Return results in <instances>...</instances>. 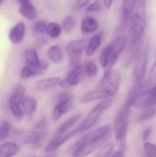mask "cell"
<instances>
[{
	"label": "cell",
	"mask_w": 156,
	"mask_h": 157,
	"mask_svg": "<svg viewBox=\"0 0 156 157\" xmlns=\"http://www.w3.org/2000/svg\"><path fill=\"white\" fill-rule=\"evenodd\" d=\"M75 18L73 15H67L66 17H63V19L62 20V24H61V27L63 29V30H64L65 32H71L74 26H75Z\"/></svg>",
	"instance_id": "83f0119b"
},
{
	"label": "cell",
	"mask_w": 156,
	"mask_h": 157,
	"mask_svg": "<svg viewBox=\"0 0 156 157\" xmlns=\"http://www.w3.org/2000/svg\"><path fill=\"white\" fill-rule=\"evenodd\" d=\"M104 9V4L102 0H94L93 2L89 3L86 7V11L89 13L94 12H100Z\"/></svg>",
	"instance_id": "4dcf8cb0"
},
{
	"label": "cell",
	"mask_w": 156,
	"mask_h": 157,
	"mask_svg": "<svg viewBox=\"0 0 156 157\" xmlns=\"http://www.w3.org/2000/svg\"><path fill=\"white\" fill-rule=\"evenodd\" d=\"M130 108L123 106L116 114L114 119V134L119 142H123L126 139L129 127Z\"/></svg>",
	"instance_id": "8992f818"
},
{
	"label": "cell",
	"mask_w": 156,
	"mask_h": 157,
	"mask_svg": "<svg viewBox=\"0 0 156 157\" xmlns=\"http://www.w3.org/2000/svg\"><path fill=\"white\" fill-rule=\"evenodd\" d=\"M26 35V25L23 21L17 22L15 24L8 32V40L9 41L14 44L17 45L22 42Z\"/></svg>",
	"instance_id": "9a60e30c"
},
{
	"label": "cell",
	"mask_w": 156,
	"mask_h": 157,
	"mask_svg": "<svg viewBox=\"0 0 156 157\" xmlns=\"http://www.w3.org/2000/svg\"><path fill=\"white\" fill-rule=\"evenodd\" d=\"M47 56L52 63H59L64 60V51L59 45H51L47 50Z\"/></svg>",
	"instance_id": "603a6c76"
},
{
	"label": "cell",
	"mask_w": 156,
	"mask_h": 157,
	"mask_svg": "<svg viewBox=\"0 0 156 157\" xmlns=\"http://www.w3.org/2000/svg\"><path fill=\"white\" fill-rule=\"evenodd\" d=\"M127 45V35L124 31V27L121 26L115 30L112 40L101 51L99 54V63L101 67L105 70L111 69L117 63L120 54L126 49Z\"/></svg>",
	"instance_id": "6da1fadb"
},
{
	"label": "cell",
	"mask_w": 156,
	"mask_h": 157,
	"mask_svg": "<svg viewBox=\"0 0 156 157\" xmlns=\"http://www.w3.org/2000/svg\"><path fill=\"white\" fill-rule=\"evenodd\" d=\"M80 29L84 34H92L98 29V22L92 17H86L81 23Z\"/></svg>",
	"instance_id": "cb8c5ba5"
},
{
	"label": "cell",
	"mask_w": 156,
	"mask_h": 157,
	"mask_svg": "<svg viewBox=\"0 0 156 157\" xmlns=\"http://www.w3.org/2000/svg\"><path fill=\"white\" fill-rule=\"evenodd\" d=\"M44 157H58V155H57V154L52 153V154H50L49 155H47V156H44Z\"/></svg>",
	"instance_id": "ee69618b"
},
{
	"label": "cell",
	"mask_w": 156,
	"mask_h": 157,
	"mask_svg": "<svg viewBox=\"0 0 156 157\" xmlns=\"http://www.w3.org/2000/svg\"><path fill=\"white\" fill-rule=\"evenodd\" d=\"M62 31H63V29L59 23L50 22L49 24H47L45 33L47 34V36H49L51 39H57L61 36Z\"/></svg>",
	"instance_id": "4316f807"
},
{
	"label": "cell",
	"mask_w": 156,
	"mask_h": 157,
	"mask_svg": "<svg viewBox=\"0 0 156 157\" xmlns=\"http://www.w3.org/2000/svg\"><path fill=\"white\" fill-rule=\"evenodd\" d=\"M121 84L120 74L113 68L106 70L100 79L97 88L108 92L112 98L119 92Z\"/></svg>",
	"instance_id": "3957f363"
},
{
	"label": "cell",
	"mask_w": 156,
	"mask_h": 157,
	"mask_svg": "<svg viewBox=\"0 0 156 157\" xmlns=\"http://www.w3.org/2000/svg\"><path fill=\"white\" fill-rule=\"evenodd\" d=\"M62 78L59 76H52L48 78H43L40 80H38L35 83V88L39 91H48L51 89L55 88L60 85Z\"/></svg>",
	"instance_id": "ac0fdd59"
},
{
	"label": "cell",
	"mask_w": 156,
	"mask_h": 157,
	"mask_svg": "<svg viewBox=\"0 0 156 157\" xmlns=\"http://www.w3.org/2000/svg\"><path fill=\"white\" fill-rule=\"evenodd\" d=\"M49 68V64L47 62L41 61V64L38 67H34V66H30V65H25L21 68L20 73H19V76L21 79H29V78H32L35 77L37 75H42L44 72H46Z\"/></svg>",
	"instance_id": "5bb4252c"
},
{
	"label": "cell",
	"mask_w": 156,
	"mask_h": 157,
	"mask_svg": "<svg viewBox=\"0 0 156 157\" xmlns=\"http://www.w3.org/2000/svg\"><path fill=\"white\" fill-rule=\"evenodd\" d=\"M91 0H74L73 2V8L74 10H80L83 8H86L87 5L90 3Z\"/></svg>",
	"instance_id": "e575fe53"
},
{
	"label": "cell",
	"mask_w": 156,
	"mask_h": 157,
	"mask_svg": "<svg viewBox=\"0 0 156 157\" xmlns=\"http://www.w3.org/2000/svg\"><path fill=\"white\" fill-rule=\"evenodd\" d=\"M47 28V22L44 20H37L33 24V31L37 35H41L45 33Z\"/></svg>",
	"instance_id": "d6a6232c"
},
{
	"label": "cell",
	"mask_w": 156,
	"mask_h": 157,
	"mask_svg": "<svg viewBox=\"0 0 156 157\" xmlns=\"http://www.w3.org/2000/svg\"><path fill=\"white\" fill-rule=\"evenodd\" d=\"M11 129V124L8 121H4L0 123V142L6 140L9 136Z\"/></svg>",
	"instance_id": "1f68e13d"
},
{
	"label": "cell",
	"mask_w": 156,
	"mask_h": 157,
	"mask_svg": "<svg viewBox=\"0 0 156 157\" xmlns=\"http://www.w3.org/2000/svg\"><path fill=\"white\" fill-rule=\"evenodd\" d=\"M102 38H103V33L99 32V33L94 34L88 40L86 50H85L86 55L87 57L92 56L93 54H95V52L99 49V47L101 45V42H102Z\"/></svg>",
	"instance_id": "d6986e66"
},
{
	"label": "cell",
	"mask_w": 156,
	"mask_h": 157,
	"mask_svg": "<svg viewBox=\"0 0 156 157\" xmlns=\"http://www.w3.org/2000/svg\"><path fill=\"white\" fill-rule=\"evenodd\" d=\"M17 138L22 144L31 146V147H40L42 142L43 133L41 132H18L17 133Z\"/></svg>",
	"instance_id": "7c38bea8"
},
{
	"label": "cell",
	"mask_w": 156,
	"mask_h": 157,
	"mask_svg": "<svg viewBox=\"0 0 156 157\" xmlns=\"http://www.w3.org/2000/svg\"><path fill=\"white\" fill-rule=\"evenodd\" d=\"M151 77L152 78L156 77V60L155 62H154V64L153 68H152V71H151Z\"/></svg>",
	"instance_id": "f35d334b"
},
{
	"label": "cell",
	"mask_w": 156,
	"mask_h": 157,
	"mask_svg": "<svg viewBox=\"0 0 156 157\" xmlns=\"http://www.w3.org/2000/svg\"><path fill=\"white\" fill-rule=\"evenodd\" d=\"M112 97L106 91L101 90L99 88H95L87 93H86L84 96H82L80 102L83 104H87L96 100H104V99H108V98H111Z\"/></svg>",
	"instance_id": "2e32d148"
},
{
	"label": "cell",
	"mask_w": 156,
	"mask_h": 157,
	"mask_svg": "<svg viewBox=\"0 0 156 157\" xmlns=\"http://www.w3.org/2000/svg\"><path fill=\"white\" fill-rule=\"evenodd\" d=\"M21 109L24 113V117L27 118L32 117L38 109V101L34 97L31 96H25L21 103Z\"/></svg>",
	"instance_id": "e0dca14e"
},
{
	"label": "cell",
	"mask_w": 156,
	"mask_h": 157,
	"mask_svg": "<svg viewBox=\"0 0 156 157\" xmlns=\"http://www.w3.org/2000/svg\"><path fill=\"white\" fill-rule=\"evenodd\" d=\"M133 63V78L135 84L143 83L147 71L148 65V47L141 46V48L136 52Z\"/></svg>",
	"instance_id": "277c9868"
},
{
	"label": "cell",
	"mask_w": 156,
	"mask_h": 157,
	"mask_svg": "<svg viewBox=\"0 0 156 157\" xmlns=\"http://www.w3.org/2000/svg\"><path fill=\"white\" fill-rule=\"evenodd\" d=\"M111 157H124V153L122 151H119V152L115 153Z\"/></svg>",
	"instance_id": "60d3db41"
},
{
	"label": "cell",
	"mask_w": 156,
	"mask_h": 157,
	"mask_svg": "<svg viewBox=\"0 0 156 157\" xmlns=\"http://www.w3.org/2000/svg\"><path fill=\"white\" fill-rule=\"evenodd\" d=\"M23 60L27 65L38 67L41 64V61L39 57L38 52L34 48H27L23 52Z\"/></svg>",
	"instance_id": "ffe728a7"
},
{
	"label": "cell",
	"mask_w": 156,
	"mask_h": 157,
	"mask_svg": "<svg viewBox=\"0 0 156 157\" xmlns=\"http://www.w3.org/2000/svg\"><path fill=\"white\" fill-rule=\"evenodd\" d=\"M136 5V0H122V23L126 28Z\"/></svg>",
	"instance_id": "484cf974"
},
{
	"label": "cell",
	"mask_w": 156,
	"mask_h": 157,
	"mask_svg": "<svg viewBox=\"0 0 156 157\" xmlns=\"http://www.w3.org/2000/svg\"><path fill=\"white\" fill-rule=\"evenodd\" d=\"M83 75H85L84 64H79L74 68H71V70L64 76V78L61 80L59 86L63 89H68V88L76 86L80 84L83 78Z\"/></svg>",
	"instance_id": "9c48e42d"
},
{
	"label": "cell",
	"mask_w": 156,
	"mask_h": 157,
	"mask_svg": "<svg viewBox=\"0 0 156 157\" xmlns=\"http://www.w3.org/2000/svg\"><path fill=\"white\" fill-rule=\"evenodd\" d=\"M20 151V146L16 143H5L0 144V157H13Z\"/></svg>",
	"instance_id": "d4e9b609"
},
{
	"label": "cell",
	"mask_w": 156,
	"mask_h": 157,
	"mask_svg": "<svg viewBox=\"0 0 156 157\" xmlns=\"http://www.w3.org/2000/svg\"><path fill=\"white\" fill-rule=\"evenodd\" d=\"M151 132H152V131H151L150 129H147L146 131H144V132H143V139H144V140H147V139L149 138Z\"/></svg>",
	"instance_id": "ab89813d"
},
{
	"label": "cell",
	"mask_w": 156,
	"mask_h": 157,
	"mask_svg": "<svg viewBox=\"0 0 156 157\" xmlns=\"http://www.w3.org/2000/svg\"><path fill=\"white\" fill-rule=\"evenodd\" d=\"M87 41L86 39L73 40L65 46V52L68 56V63L71 68L80 64L81 57L86 50Z\"/></svg>",
	"instance_id": "5b68a950"
},
{
	"label": "cell",
	"mask_w": 156,
	"mask_h": 157,
	"mask_svg": "<svg viewBox=\"0 0 156 157\" xmlns=\"http://www.w3.org/2000/svg\"><path fill=\"white\" fill-rule=\"evenodd\" d=\"M155 114V110L154 109H147V110L143 113H142L139 117V121H147L148 119L152 118Z\"/></svg>",
	"instance_id": "d590c367"
},
{
	"label": "cell",
	"mask_w": 156,
	"mask_h": 157,
	"mask_svg": "<svg viewBox=\"0 0 156 157\" xmlns=\"http://www.w3.org/2000/svg\"><path fill=\"white\" fill-rule=\"evenodd\" d=\"M136 4H138V5H145L146 0H136Z\"/></svg>",
	"instance_id": "b9f144b4"
},
{
	"label": "cell",
	"mask_w": 156,
	"mask_h": 157,
	"mask_svg": "<svg viewBox=\"0 0 156 157\" xmlns=\"http://www.w3.org/2000/svg\"><path fill=\"white\" fill-rule=\"evenodd\" d=\"M79 134L76 128L73 131H69L67 133L61 135V136H55L45 147V153L47 154H52L55 151H57L59 148H61L65 143H67L70 139L74 137L75 135Z\"/></svg>",
	"instance_id": "4fadbf2b"
},
{
	"label": "cell",
	"mask_w": 156,
	"mask_h": 157,
	"mask_svg": "<svg viewBox=\"0 0 156 157\" xmlns=\"http://www.w3.org/2000/svg\"><path fill=\"white\" fill-rule=\"evenodd\" d=\"M3 2H4V0H0V6H2V4H3Z\"/></svg>",
	"instance_id": "f6af8a7d"
},
{
	"label": "cell",
	"mask_w": 156,
	"mask_h": 157,
	"mask_svg": "<svg viewBox=\"0 0 156 157\" xmlns=\"http://www.w3.org/2000/svg\"><path fill=\"white\" fill-rule=\"evenodd\" d=\"M110 132H111V127L109 125H104L100 128L93 130L89 132L88 133L85 134L79 139V141L85 142V143L100 144L101 142L105 140L110 134Z\"/></svg>",
	"instance_id": "30bf717a"
},
{
	"label": "cell",
	"mask_w": 156,
	"mask_h": 157,
	"mask_svg": "<svg viewBox=\"0 0 156 157\" xmlns=\"http://www.w3.org/2000/svg\"><path fill=\"white\" fill-rule=\"evenodd\" d=\"M57 102L52 110V119L53 121L60 120L64 114L68 113L73 109V97L72 95L67 92H62L56 98Z\"/></svg>",
	"instance_id": "ba28073f"
},
{
	"label": "cell",
	"mask_w": 156,
	"mask_h": 157,
	"mask_svg": "<svg viewBox=\"0 0 156 157\" xmlns=\"http://www.w3.org/2000/svg\"><path fill=\"white\" fill-rule=\"evenodd\" d=\"M84 73L88 77H94L98 74V68L95 62L89 61L84 64Z\"/></svg>",
	"instance_id": "f1b7e54d"
},
{
	"label": "cell",
	"mask_w": 156,
	"mask_h": 157,
	"mask_svg": "<svg viewBox=\"0 0 156 157\" xmlns=\"http://www.w3.org/2000/svg\"><path fill=\"white\" fill-rule=\"evenodd\" d=\"M113 148H114L113 144L111 143L106 144L105 145L101 146L98 149V151L97 152L94 157H109L113 152Z\"/></svg>",
	"instance_id": "f546056e"
},
{
	"label": "cell",
	"mask_w": 156,
	"mask_h": 157,
	"mask_svg": "<svg viewBox=\"0 0 156 157\" xmlns=\"http://www.w3.org/2000/svg\"><path fill=\"white\" fill-rule=\"evenodd\" d=\"M26 96V88L23 85H17L8 99V107L11 114L17 120H22L24 118V113L21 109V103Z\"/></svg>",
	"instance_id": "52a82bcc"
},
{
	"label": "cell",
	"mask_w": 156,
	"mask_h": 157,
	"mask_svg": "<svg viewBox=\"0 0 156 157\" xmlns=\"http://www.w3.org/2000/svg\"><path fill=\"white\" fill-rule=\"evenodd\" d=\"M103 4H104V7H106L108 10H109L113 5V0H102Z\"/></svg>",
	"instance_id": "74e56055"
},
{
	"label": "cell",
	"mask_w": 156,
	"mask_h": 157,
	"mask_svg": "<svg viewBox=\"0 0 156 157\" xmlns=\"http://www.w3.org/2000/svg\"><path fill=\"white\" fill-rule=\"evenodd\" d=\"M112 103L113 100L111 98H108V99L101 100L98 104H97V106H95V108L86 117L84 121L76 128L78 133H83L94 128L97 123V121H99L102 114L111 107Z\"/></svg>",
	"instance_id": "7a4b0ae2"
},
{
	"label": "cell",
	"mask_w": 156,
	"mask_h": 157,
	"mask_svg": "<svg viewBox=\"0 0 156 157\" xmlns=\"http://www.w3.org/2000/svg\"><path fill=\"white\" fill-rule=\"evenodd\" d=\"M34 43H35L36 48H41V47L45 46V45L48 43V40H47L46 38L42 37V36H38V37L35 39Z\"/></svg>",
	"instance_id": "8d00e7d4"
},
{
	"label": "cell",
	"mask_w": 156,
	"mask_h": 157,
	"mask_svg": "<svg viewBox=\"0 0 156 157\" xmlns=\"http://www.w3.org/2000/svg\"><path fill=\"white\" fill-rule=\"evenodd\" d=\"M18 12L24 18H26L29 21H33L37 18L38 13H37L36 7L31 2L21 4L18 8Z\"/></svg>",
	"instance_id": "7402d4cb"
},
{
	"label": "cell",
	"mask_w": 156,
	"mask_h": 157,
	"mask_svg": "<svg viewBox=\"0 0 156 157\" xmlns=\"http://www.w3.org/2000/svg\"><path fill=\"white\" fill-rule=\"evenodd\" d=\"M18 3H20V5L21 4H26V3H29V2H30V0H17Z\"/></svg>",
	"instance_id": "7bdbcfd3"
},
{
	"label": "cell",
	"mask_w": 156,
	"mask_h": 157,
	"mask_svg": "<svg viewBox=\"0 0 156 157\" xmlns=\"http://www.w3.org/2000/svg\"><path fill=\"white\" fill-rule=\"evenodd\" d=\"M143 149H144V152H145L146 155L148 157H156L155 144H154L152 143H149V142H146L143 144Z\"/></svg>",
	"instance_id": "836d02e7"
},
{
	"label": "cell",
	"mask_w": 156,
	"mask_h": 157,
	"mask_svg": "<svg viewBox=\"0 0 156 157\" xmlns=\"http://www.w3.org/2000/svg\"><path fill=\"white\" fill-rule=\"evenodd\" d=\"M156 104V86L147 89L143 90L133 101L132 106H136L143 109H149ZM131 106V107H132Z\"/></svg>",
	"instance_id": "8fae6325"
},
{
	"label": "cell",
	"mask_w": 156,
	"mask_h": 157,
	"mask_svg": "<svg viewBox=\"0 0 156 157\" xmlns=\"http://www.w3.org/2000/svg\"><path fill=\"white\" fill-rule=\"evenodd\" d=\"M82 115L80 113L78 114H74L72 117H70L69 119H67L61 126H59V128L56 130L55 132V136H61L63 135L65 133H67L81 119Z\"/></svg>",
	"instance_id": "44dd1931"
}]
</instances>
